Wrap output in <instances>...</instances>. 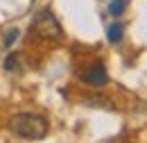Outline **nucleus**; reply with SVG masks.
I'll use <instances>...</instances> for the list:
<instances>
[{
  "label": "nucleus",
  "mask_w": 147,
  "mask_h": 143,
  "mask_svg": "<svg viewBox=\"0 0 147 143\" xmlns=\"http://www.w3.org/2000/svg\"><path fill=\"white\" fill-rule=\"evenodd\" d=\"M48 121L36 114H16L9 121V129L25 141H41L48 134Z\"/></svg>",
  "instance_id": "obj_1"
},
{
  "label": "nucleus",
  "mask_w": 147,
  "mask_h": 143,
  "mask_svg": "<svg viewBox=\"0 0 147 143\" xmlns=\"http://www.w3.org/2000/svg\"><path fill=\"white\" fill-rule=\"evenodd\" d=\"M32 32L38 34L41 39H52V41L63 36V30H61L57 16L50 9H43V12H38L36 16H34V20H32Z\"/></svg>",
  "instance_id": "obj_2"
},
{
  "label": "nucleus",
  "mask_w": 147,
  "mask_h": 143,
  "mask_svg": "<svg viewBox=\"0 0 147 143\" xmlns=\"http://www.w3.org/2000/svg\"><path fill=\"white\" fill-rule=\"evenodd\" d=\"M82 80L91 86H104L109 82V73L104 68V64H93V66L82 71Z\"/></svg>",
  "instance_id": "obj_3"
},
{
  "label": "nucleus",
  "mask_w": 147,
  "mask_h": 143,
  "mask_svg": "<svg viewBox=\"0 0 147 143\" xmlns=\"http://www.w3.org/2000/svg\"><path fill=\"white\" fill-rule=\"evenodd\" d=\"M122 34H125V27H122V23H113L109 30H107V36H109L111 43H118V41L122 39Z\"/></svg>",
  "instance_id": "obj_4"
},
{
  "label": "nucleus",
  "mask_w": 147,
  "mask_h": 143,
  "mask_svg": "<svg viewBox=\"0 0 147 143\" xmlns=\"http://www.w3.org/2000/svg\"><path fill=\"white\" fill-rule=\"evenodd\" d=\"M125 7H127V0H111L109 14H111V16H120V14L125 12Z\"/></svg>",
  "instance_id": "obj_5"
},
{
  "label": "nucleus",
  "mask_w": 147,
  "mask_h": 143,
  "mask_svg": "<svg viewBox=\"0 0 147 143\" xmlns=\"http://www.w3.org/2000/svg\"><path fill=\"white\" fill-rule=\"evenodd\" d=\"M18 68V54H9L5 59V71H16Z\"/></svg>",
  "instance_id": "obj_6"
},
{
  "label": "nucleus",
  "mask_w": 147,
  "mask_h": 143,
  "mask_svg": "<svg viewBox=\"0 0 147 143\" xmlns=\"http://www.w3.org/2000/svg\"><path fill=\"white\" fill-rule=\"evenodd\" d=\"M16 39H18V30H11V32H9V34L5 36V46H7V48H9V46H11V43H14V41H16Z\"/></svg>",
  "instance_id": "obj_7"
}]
</instances>
